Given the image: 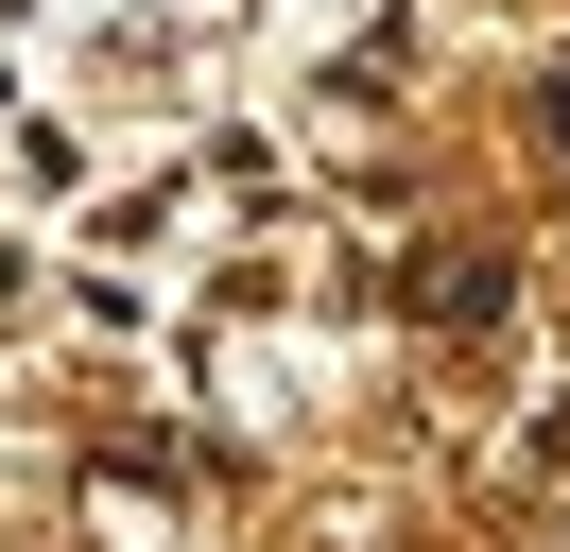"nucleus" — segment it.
<instances>
[{"instance_id":"1","label":"nucleus","mask_w":570,"mask_h":552,"mask_svg":"<svg viewBox=\"0 0 570 552\" xmlns=\"http://www.w3.org/2000/svg\"><path fill=\"white\" fill-rule=\"evenodd\" d=\"M535 138H553V156H570V69H535Z\"/></svg>"}]
</instances>
